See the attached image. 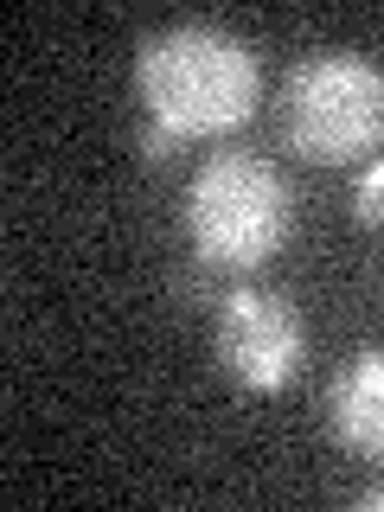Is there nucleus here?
<instances>
[{
    "label": "nucleus",
    "mask_w": 384,
    "mask_h": 512,
    "mask_svg": "<svg viewBox=\"0 0 384 512\" xmlns=\"http://www.w3.org/2000/svg\"><path fill=\"white\" fill-rule=\"evenodd\" d=\"M352 212H359V224H378L384 231V154L365 160V173L352 180Z\"/></svg>",
    "instance_id": "6"
},
{
    "label": "nucleus",
    "mask_w": 384,
    "mask_h": 512,
    "mask_svg": "<svg viewBox=\"0 0 384 512\" xmlns=\"http://www.w3.org/2000/svg\"><path fill=\"white\" fill-rule=\"evenodd\" d=\"M327 429L333 442L365 461H384V346H365L327 384Z\"/></svg>",
    "instance_id": "5"
},
{
    "label": "nucleus",
    "mask_w": 384,
    "mask_h": 512,
    "mask_svg": "<svg viewBox=\"0 0 384 512\" xmlns=\"http://www.w3.org/2000/svg\"><path fill=\"white\" fill-rule=\"evenodd\" d=\"M359 506H365V512H384V480H378V487H372V493H365V500H359Z\"/></svg>",
    "instance_id": "8"
},
{
    "label": "nucleus",
    "mask_w": 384,
    "mask_h": 512,
    "mask_svg": "<svg viewBox=\"0 0 384 512\" xmlns=\"http://www.w3.org/2000/svg\"><path fill=\"white\" fill-rule=\"evenodd\" d=\"M135 148H141V160H148V167H167V160L180 154V135H173V128H160V122H141Z\"/></svg>",
    "instance_id": "7"
},
{
    "label": "nucleus",
    "mask_w": 384,
    "mask_h": 512,
    "mask_svg": "<svg viewBox=\"0 0 384 512\" xmlns=\"http://www.w3.org/2000/svg\"><path fill=\"white\" fill-rule=\"evenodd\" d=\"M308 327L282 288H231L218 295V359L244 391H282L301 372Z\"/></svg>",
    "instance_id": "4"
},
{
    "label": "nucleus",
    "mask_w": 384,
    "mask_h": 512,
    "mask_svg": "<svg viewBox=\"0 0 384 512\" xmlns=\"http://www.w3.org/2000/svg\"><path fill=\"white\" fill-rule=\"evenodd\" d=\"M135 96L148 109V122L173 128L180 141L231 135L256 116L263 64L237 32L212 20H180L135 45Z\"/></svg>",
    "instance_id": "1"
},
{
    "label": "nucleus",
    "mask_w": 384,
    "mask_h": 512,
    "mask_svg": "<svg viewBox=\"0 0 384 512\" xmlns=\"http://www.w3.org/2000/svg\"><path fill=\"white\" fill-rule=\"evenodd\" d=\"M186 244L212 269H263L295 231V186L263 154H212L186 180Z\"/></svg>",
    "instance_id": "2"
},
{
    "label": "nucleus",
    "mask_w": 384,
    "mask_h": 512,
    "mask_svg": "<svg viewBox=\"0 0 384 512\" xmlns=\"http://www.w3.org/2000/svg\"><path fill=\"white\" fill-rule=\"evenodd\" d=\"M282 135L314 167L372 154L384 141V71L346 45L295 58L282 77Z\"/></svg>",
    "instance_id": "3"
}]
</instances>
